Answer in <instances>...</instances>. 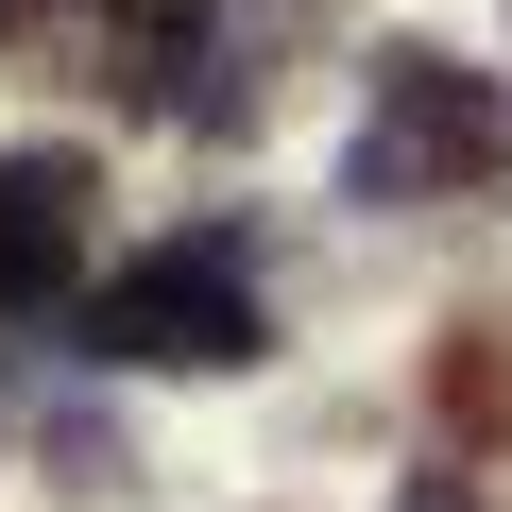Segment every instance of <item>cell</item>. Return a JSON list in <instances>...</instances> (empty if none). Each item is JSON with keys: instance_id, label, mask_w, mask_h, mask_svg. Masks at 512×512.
Listing matches in <instances>:
<instances>
[{"instance_id": "obj_1", "label": "cell", "mask_w": 512, "mask_h": 512, "mask_svg": "<svg viewBox=\"0 0 512 512\" xmlns=\"http://www.w3.org/2000/svg\"><path fill=\"white\" fill-rule=\"evenodd\" d=\"M256 342H274V308H256V256L222 222L120 256V274L86 291V359H120V376H239Z\"/></svg>"}, {"instance_id": "obj_2", "label": "cell", "mask_w": 512, "mask_h": 512, "mask_svg": "<svg viewBox=\"0 0 512 512\" xmlns=\"http://www.w3.org/2000/svg\"><path fill=\"white\" fill-rule=\"evenodd\" d=\"M495 154H512L495 69H461V52H376L359 69V137H342L359 205H461V188H495Z\"/></svg>"}, {"instance_id": "obj_3", "label": "cell", "mask_w": 512, "mask_h": 512, "mask_svg": "<svg viewBox=\"0 0 512 512\" xmlns=\"http://www.w3.org/2000/svg\"><path fill=\"white\" fill-rule=\"evenodd\" d=\"M86 239H103V171L69 137L0 154V308H86Z\"/></svg>"}, {"instance_id": "obj_4", "label": "cell", "mask_w": 512, "mask_h": 512, "mask_svg": "<svg viewBox=\"0 0 512 512\" xmlns=\"http://www.w3.org/2000/svg\"><path fill=\"white\" fill-rule=\"evenodd\" d=\"M427 410H444L461 444H495V427H512V325H444V359H427Z\"/></svg>"}, {"instance_id": "obj_5", "label": "cell", "mask_w": 512, "mask_h": 512, "mask_svg": "<svg viewBox=\"0 0 512 512\" xmlns=\"http://www.w3.org/2000/svg\"><path fill=\"white\" fill-rule=\"evenodd\" d=\"M52 478H69V495H137V444H120L103 410H52Z\"/></svg>"}]
</instances>
